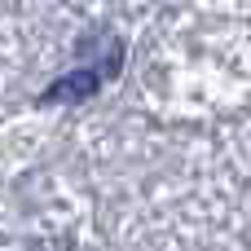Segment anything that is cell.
Masks as SVG:
<instances>
[{
    "label": "cell",
    "instance_id": "obj_1",
    "mask_svg": "<svg viewBox=\"0 0 251 251\" xmlns=\"http://www.w3.org/2000/svg\"><path fill=\"white\" fill-rule=\"evenodd\" d=\"M97 88H101V71L84 66V71H75V75H66V79H53L49 93H44V101H84V97H93Z\"/></svg>",
    "mask_w": 251,
    "mask_h": 251
}]
</instances>
